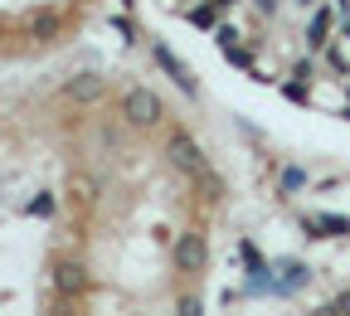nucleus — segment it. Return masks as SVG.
<instances>
[{"mask_svg":"<svg viewBox=\"0 0 350 316\" xmlns=\"http://www.w3.org/2000/svg\"><path fill=\"white\" fill-rule=\"evenodd\" d=\"M165 156H170V166H175V170H185L195 185L204 190V200H219V195H224V180L214 175V166L204 161V151H200V142H195V137H185V131H170Z\"/></svg>","mask_w":350,"mask_h":316,"instance_id":"1","label":"nucleus"},{"mask_svg":"<svg viewBox=\"0 0 350 316\" xmlns=\"http://www.w3.org/2000/svg\"><path fill=\"white\" fill-rule=\"evenodd\" d=\"M122 117L131 127H156L165 117V107H161V98L151 93V88H131V93L122 98Z\"/></svg>","mask_w":350,"mask_h":316,"instance_id":"2","label":"nucleus"},{"mask_svg":"<svg viewBox=\"0 0 350 316\" xmlns=\"http://www.w3.org/2000/svg\"><path fill=\"white\" fill-rule=\"evenodd\" d=\"M204 263H209V243H204L200 229H190V234L175 239V267H180V273H200Z\"/></svg>","mask_w":350,"mask_h":316,"instance_id":"3","label":"nucleus"},{"mask_svg":"<svg viewBox=\"0 0 350 316\" xmlns=\"http://www.w3.org/2000/svg\"><path fill=\"white\" fill-rule=\"evenodd\" d=\"M151 59H156V64H161V73H165V78H170V83H175V88H180V93H190V98H195V93H200V83H195V73H190V68H185V64H180V59H175V54H170V49H165V44H161V39H156V44H151Z\"/></svg>","mask_w":350,"mask_h":316,"instance_id":"4","label":"nucleus"},{"mask_svg":"<svg viewBox=\"0 0 350 316\" xmlns=\"http://www.w3.org/2000/svg\"><path fill=\"white\" fill-rule=\"evenodd\" d=\"M64 93H68L73 103H98V98L107 93V78H103V73H73V78L64 83Z\"/></svg>","mask_w":350,"mask_h":316,"instance_id":"5","label":"nucleus"},{"mask_svg":"<svg viewBox=\"0 0 350 316\" xmlns=\"http://www.w3.org/2000/svg\"><path fill=\"white\" fill-rule=\"evenodd\" d=\"M301 229L312 239H345L350 234V219H340V214H312V219H301Z\"/></svg>","mask_w":350,"mask_h":316,"instance_id":"6","label":"nucleus"},{"mask_svg":"<svg viewBox=\"0 0 350 316\" xmlns=\"http://www.w3.org/2000/svg\"><path fill=\"white\" fill-rule=\"evenodd\" d=\"M54 282H59V292H64V297H78V292L88 287V273H83V263H73V258H59V263H54Z\"/></svg>","mask_w":350,"mask_h":316,"instance_id":"7","label":"nucleus"},{"mask_svg":"<svg viewBox=\"0 0 350 316\" xmlns=\"http://www.w3.org/2000/svg\"><path fill=\"white\" fill-rule=\"evenodd\" d=\"M331 29H336V15L317 5L312 20H306V34H312V39H306V49H326V44H331Z\"/></svg>","mask_w":350,"mask_h":316,"instance_id":"8","label":"nucleus"},{"mask_svg":"<svg viewBox=\"0 0 350 316\" xmlns=\"http://www.w3.org/2000/svg\"><path fill=\"white\" fill-rule=\"evenodd\" d=\"M185 20H190V25H200V29H214V20H219V5H214V0H204V5L185 10Z\"/></svg>","mask_w":350,"mask_h":316,"instance_id":"9","label":"nucleus"},{"mask_svg":"<svg viewBox=\"0 0 350 316\" xmlns=\"http://www.w3.org/2000/svg\"><path fill=\"white\" fill-rule=\"evenodd\" d=\"M59 25H64L59 15H39V20H34V39H54V34H59Z\"/></svg>","mask_w":350,"mask_h":316,"instance_id":"10","label":"nucleus"},{"mask_svg":"<svg viewBox=\"0 0 350 316\" xmlns=\"http://www.w3.org/2000/svg\"><path fill=\"white\" fill-rule=\"evenodd\" d=\"M326 59H331V68H336V73H345V78H350V59H345L340 44H326Z\"/></svg>","mask_w":350,"mask_h":316,"instance_id":"11","label":"nucleus"},{"mask_svg":"<svg viewBox=\"0 0 350 316\" xmlns=\"http://www.w3.org/2000/svg\"><path fill=\"white\" fill-rule=\"evenodd\" d=\"M214 39H219V49H229V44H239L243 34H239L234 25H219V29H214Z\"/></svg>","mask_w":350,"mask_h":316,"instance_id":"12","label":"nucleus"},{"mask_svg":"<svg viewBox=\"0 0 350 316\" xmlns=\"http://www.w3.org/2000/svg\"><path fill=\"white\" fill-rule=\"evenodd\" d=\"M282 93H287V103H312V93L301 88V78L297 83H282Z\"/></svg>","mask_w":350,"mask_h":316,"instance_id":"13","label":"nucleus"},{"mask_svg":"<svg viewBox=\"0 0 350 316\" xmlns=\"http://www.w3.org/2000/svg\"><path fill=\"white\" fill-rule=\"evenodd\" d=\"M306 185V170H282V190L292 195V190H301Z\"/></svg>","mask_w":350,"mask_h":316,"instance_id":"14","label":"nucleus"},{"mask_svg":"<svg viewBox=\"0 0 350 316\" xmlns=\"http://www.w3.org/2000/svg\"><path fill=\"white\" fill-rule=\"evenodd\" d=\"M292 78H301V83H306V78H317V64H312V59H301V64L292 68Z\"/></svg>","mask_w":350,"mask_h":316,"instance_id":"15","label":"nucleus"},{"mask_svg":"<svg viewBox=\"0 0 350 316\" xmlns=\"http://www.w3.org/2000/svg\"><path fill=\"white\" fill-rule=\"evenodd\" d=\"M29 214H54V200H49V195H39V200H29Z\"/></svg>","mask_w":350,"mask_h":316,"instance_id":"16","label":"nucleus"},{"mask_svg":"<svg viewBox=\"0 0 350 316\" xmlns=\"http://www.w3.org/2000/svg\"><path fill=\"white\" fill-rule=\"evenodd\" d=\"M112 29H117V34H122L126 44H131V39H137V29H131V20H112Z\"/></svg>","mask_w":350,"mask_h":316,"instance_id":"17","label":"nucleus"},{"mask_svg":"<svg viewBox=\"0 0 350 316\" xmlns=\"http://www.w3.org/2000/svg\"><path fill=\"white\" fill-rule=\"evenodd\" d=\"M180 316H204V311H200V302H195V297H180Z\"/></svg>","mask_w":350,"mask_h":316,"instance_id":"18","label":"nucleus"},{"mask_svg":"<svg viewBox=\"0 0 350 316\" xmlns=\"http://www.w3.org/2000/svg\"><path fill=\"white\" fill-rule=\"evenodd\" d=\"M331 306H336V316H350V292H340V297H336Z\"/></svg>","mask_w":350,"mask_h":316,"instance_id":"19","label":"nucleus"},{"mask_svg":"<svg viewBox=\"0 0 350 316\" xmlns=\"http://www.w3.org/2000/svg\"><path fill=\"white\" fill-rule=\"evenodd\" d=\"M253 5H258L262 15H278V0H253Z\"/></svg>","mask_w":350,"mask_h":316,"instance_id":"20","label":"nucleus"},{"mask_svg":"<svg viewBox=\"0 0 350 316\" xmlns=\"http://www.w3.org/2000/svg\"><path fill=\"white\" fill-rule=\"evenodd\" d=\"M312 316H336V306H331V302H326V306H317V311H312Z\"/></svg>","mask_w":350,"mask_h":316,"instance_id":"21","label":"nucleus"},{"mask_svg":"<svg viewBox=\"0 0 350 316\" xmlns=\"http://www.w3.org/2000/svg\"><path fill=\"white\" fill-rule=\"evenodd\" d=\"M340 39H350V15H340Z\"/></svg>","mask_w":350,"mask_h":316,"instance_id":"22","label":"nucleus"},{"mask_svg":"<svg viewBox=\"0 0 350 316\" xmlns=\"http://www.w3.org/2000/svg\"><path fill=\"white\" fill-rule=\"evenodd\" d=\"M214 5H219V10H234V5H239V0H214Z\"/></svg>","mask_w":350,"mask_h":316,"instance_id":"23","label":"nucleus"},{"mask_svg":"<svg viewBox=\"0 0 350 316\" xmlns=\"http://www.w3.org/2000/svg\"><path fill=\"white\" fill-rule=\"evenodd\" d=\"M340 117H345V122H350V107H340Z\"/></svg>","mask_w":350,"mask_h":316,"instance_id":"24","label":"nucleus"}]
</instances>
